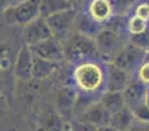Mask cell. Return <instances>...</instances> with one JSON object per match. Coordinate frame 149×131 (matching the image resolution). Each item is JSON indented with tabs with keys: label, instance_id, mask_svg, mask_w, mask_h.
<instances>
[{
	"label": "cell",
	"instance_id": "1",
	"mask_svg": "<svg viewBox=\"0 0 149 131\" xmlns=\"http://www.w3.org/2000/svg\"><path fill=\"white\" fill-rule=\"evenodd\" d=\"M62 43L64 49V57L70 62L81 64L85 62H92V59L98 57L94 38L79 33L77 30L67 37Z\"/></svg>",
	"mask_w": 149,
	"mask_h": 131
},
{
	"label": "cell",
	"instance_id": "2",
	"mask_svg": "<svg viewBox=\"0 0 149 131\" xmlns=\"http://www.w3.org/2000/svg\"><path fill=\"white\" fill-rule=\"evenodd\" d=\"M41 0H24L13 4L4 12V18L9 25L25 26L41 16Z\"/></svg>",
	"mask_w": 149,
	"mask_h": 131
},
{
	"label": "cell",
	"instance_id": "3",
	"mask_svg": "<svg viewBox=\"0 0 149 131\" xmlns=\"http://www.w3.org/2000/svg\"><path fill=\"white\" fill-rule=\"evenodd\" d=\"M73 80L77 87L85 92L97 90L102 85L105 76L101 67L93 62H85L77 64L73 71Z\"/></svg>",
	"mask_w": 149,
	"mask_h": 131
},
{
	"label": "cell",
	"instance_id": "4",
	"mask_svg": "<svg viewBox=\"0 0 149 131\" xmlns=\"http://www.w3.org/2000/svg\"><path fill=\"white\" fill-rule=\"evenodd\" d=\"M145 51L147 50L136 46L132 42H126L124 46L120 49V51L114 58L113 64H115L120 69H123V71H126L130 76L136 75L139 68L141 67L143 62H144Z\"/></svg>",
	"mask_w": 149,
	"mask_h": 131
},
{
	"label": "cell",
	"instance_id": "5",
	"mask_svg": "<svg viewBox=\"0 0 149 131\" xmlns=\"http://www.w3.org/2000/svg\"><path fill=\"white\" fill-rule=\"evenodd\" d=\"M94 41L95 46H97L98 57L102 58L106 63H113L114 58L116 57V54L120 51V49L126 43V42H123V38L119 34L105 28V26L95 36Z\"/></svg>",
	"mask_w": 149,
	"mask_h": 131
},
{
	"label": "cell",
	"instance_id": "6",
	"mask_svg": "<svg viewBox=\"0 0 149 131\" xmlns=\"http://www.w3.org/2000/svg\"><path fill=\"white\" fill-rule=\"evenodd\" d=\"M77 15L79 13H77L76 8H72V9L62 11V12L54 13V15L46 17L52 37L59 39L60 42H63L67 37H70L76 26Z\"/></svg>",
	"mask_w": 149,
	"mask_h": 131
},
{
	"label": "cell",
	"instance_id": "7",
	"mask_svg": "<svg viewBox=\"0 0 149 131\" xmlns=\"http://www.w3.org/2000/svg\"><path fill=\"white\" fill-rule=\"evenodd\" d=\"M22 37H24V45L28 47H31L51 38L52 33L50 30V26L47 24L46 18L39 16L36 20H33L28 25L24 26Z\"/></svg>",
	"mask_w": 149,
	"mask_h": 131
},
{
	"label": "cell",
	"instance_id": "8",
	"mask_svg": "<svg viewBox=\"0 0 149 131\" xmlns=\"http://www.w3.org/2000/svg\"><path fill=\"white\" fill-rule=\"evenodd\" d=\"M33 53V55L38 58H42L45 60H50L54 63H59L63 59H65L64 57V49H63V43L56 39L55 37L46 39V41L41 42V43L36 45V46L29 47Z\"/></svg>",
	"mask_w": 149,
	"mask_h": 131
},
{
	"label": "cell",
	"instance_id": "9",
	"mask_svg": "<svg viewBox=\"0 0 149 131\" xmlns=\"http://www.w3.org/2000/svg\"><path fill=\"white\" fill-rule=\"evenodd\" d=\"M145 92H147V84L143 83L136 75L131 77L126 89L123 90L126 106L132 111H135L136 109L145 105Z\"/></svg>",
	"mask_w": 149,
	"mask_h": 131
},
{
	"label": "cell",
	"instance_id": "10",
	"mask_svg": "<svg viewBox=\"0 0 149 131\" xmlns=\"http://www.w3.org/2000/svg\"><path fill=\"white\" fill-rule=\"evenodd\" d=\"M110 119H111L110 113H109L105 106L98 101V102L93 104V105L88 106V108L85 109V111L81 116L80 121L85 122V123H89V125H92V126H95L98 129V127L109 126V125H110Z\"/></svg>",
	"mask_w": 149,
	"mask_h": 131
},
{
	"label": "cell",
	"instance_id": "11",
	"mask_svg": "<svg viewBox=\"0 0 149 131\" xmlns=\"http://www.w3.org/2000/svg\"><path fill=\"white\" fill-rule=\"evenodd\" d=\"M33 72V53L28 46L24 45L17 53L15 60V75L20 80H30Z\"/></svg>",
	"mask_w": 149,
	"mask_h": 131
},
{
	"label": "cell",
	"instance_id": "12",
	"mask_svg": "<svg viewBox=\"0 0 149 131\" xmlns=\"http://www.w3.org/2000/svg\"><path fill=\"white\" fill-rule=\"evenodd\" d=\"M130 79H131V76L126 71L120 69L113 63H109L107 74H106V90L123 93Z\"/></svg>",
	"mask_w": 149,
	"mask_h": 131
},
{
	"label": "cell",
	"instance_id": "13",
	"mask_svg": "<svg viewBox=\"0 0 149 131\" xmlns=\"http://www.w3.org/2000/svg\"><path fill=\"white\" fill-rule=\"evenodd\" d=\"M88 13L94 21L103 25V24H106V21L110 20L113 11H111V5L109 0H92L89 3Z\"/></svg>",
	"mask_w": 149,
	"mask_h": 131
},
{
	"label": "cell",
	"instance_id": "14",
	"mask_svg": "<svg viewBox=\"0 0 149 131\" xmlns=\"http://www.w3.org/2000/svg\"><path fill=\"white\" fill-rule=\"evenodd\" d=\"M74 28H76V30L79 33H82L88 37H92V38H95V36L103 29V25L93 20L89 16V13H86V15L79 13L76 18V26Z\"/></svg>",
	"mask_w": 149,
	"mask_h": 131
},
{
	"label": "cell",
	"instance_id": "15",
	"mask_svg": "<svg viewBox=\"0 0 149 131\" xmlns=\"http://www.w3.org/2000/svg\"><path fill=\"white\" fill-rule=\"evenodd\" d=\"M136 121L135 114L131 109L124 106L122 110L116 111L115 114L111 116L110 126L114 127L116 131H128V129L132 126V123Z\"/></svg>",
	"mask_w": 149,
	"mask_h": 131
},
{
	"label": "cell",
	"instance_id": "16",
	"mask_svg": "<svg viewBox=\"0 0 149 131\" xmlns=\"http://www.w3.org/2000/svg\"><path fill=\"white\" fill-rule=\"evenodd\" d=\"M74 8L73 0H41V16L42 17H49L54 13L62 12V11L72 9Z\"/></svg>",
	"mask_w": 149,
	"mask_h": 131
},
{
	"label": "cell",
	"instance_id": "17",
	"mask_svg": "<svg viewBox=\"0 0 149 131\" xmlns=\"http://www.w3.org/2000/svg\"><path fill=\"white\" fill-rule=\"evenodd\" d=\"M58 69V63L50 62V60H45L42 58H38L33 55V72L31 76L33 79L42 80L50 77L55 71Z\"/></svg>",
	"mask_w": 149,
	"mask_h": 131
},
{
	"label": "cell",
	"instance_id": "18",
	"mask_svg": "<svg viewBox=\"0 0 149 131\" xmlns=\"http://www.w3.org/2000/svg\"><path fill=\"white\" fill-rule=\"evenodd\" d=\"M100 102L105 106L106 110L110 113V116L115 114L116 111L122 110L126 106L123 93H120V92H109V90H105L103 95L101 96Z\"/></svg>",
	"mask_w": 149,
	"mask_h": 131
},
{
	"label": "cell",
	"instance_id": "19",
	"mask_svg": "<svg viewBox=\"0 0 149 131\" xmlns=\"http://www.w3.org/2000/svg\"><path fill=\"white\" fill-rule=\"evenodd\" d=\"M127 28H128V32L131 36H137V34H141L143 32L147 30L148 21L143 20V18L137 17V16H134V17H131L128 20Z\"/></svg>",
	"mask_w": 149,
	"mask_h": 131
},
{
	"label": "cell",
	"instance_id": "20",
	"mask_svg": "<svg viewBox=\"0 0 149 131\" xmlns=\"http://www.w3.org/2000/svg\"><path fill=\"white\" fill-rule=\"evenodd\" d=\"M74 101H76V92L72 88H64L59 96V105L64 106V109H68L73 105Z\"/></svg>",
	"mask_w": 149,
	"mask_h": 131
},
{
	"label": "cell",
	"instance_id": "21",
	"mask_svg": "<svg viewBox=\"0 0 149 131\" xmlns=\"http://www.w3.org/2000/svg\"><path fill=\"white\" fill-rule=\"evenodd\" d=\"M134 1L135 0H109V3L111 5L113 15L115 16H122Z\"/></svg>",
	"mask_w": 149,
	"mask_h": 131
},
{
	"label": "cell",
	"instance_id": "22",
	"mask_svg": "<svg viewBox=\"0 0 149 131\" xmlns=\"http://www.w3.org/2000/svg\"><path fill=\"white\" fill-rule=\"evenodd\" d=\"M135 16H137V17L143 18V20H145V21H148L149 20V4H148V3H141V4L137 5Z\"/></svg>",
	"mask_w": 149,
	"mask_h": 131
},
{
	"label": "cell",
	"instance_id": "23",
	"mask_svg": "<svg viewBox=\"0 0 149 131\" xmlns=\"http://www.w3.org/2000/svg\"><path fill=\"white\" fill-rule=\"evenodd\" d=\"M136 76L145 84H149V63H143L141 67L139 68Z\"/></svg>",
	"mask_w": 149,
	"mask_h": 131
},
{
	"label": "cell",
	"instance_id": "24",
	"mask_svg": "<svg viewBox=\"0 0 149 131\" xmlns=\"http://www.w3.org/2000/svg\"><path fill=\"white\" fill-rule=\"evenodd\" d=\"M74 127L76 131H97V127L95 126H92L89 123H85V122H81V121H77L72 125Z\"/></svg>",
	"mask_w": 149,
	"mask_h": 131
},
{
	"label": "cell",
	"instance_id": "25",
	"mask_svg": "<svg viewBox=\"0 0 149 131\" xmlns=\"http://www.w3.org/2000/svg\"><path fill=\"white\" fill-rule=\"evenodd\" d=\"M128 131H149V123H145L141 121H135L132 126L128 129Z\"/></svg>",
	"mask_w": 149,
	"mask_h": 131
},
{
	"label": "cell",
	"instance_id": "26",
	"mask_svg": "<svg viewBox=\"0 0 149 131\" xmlns=\"http://www.w3.org/2000/svg\"><path fill=\"white\" fill-rule=\"evenodd\" d=\"M10 7V0H0V15H4V12Z\"/></svg>",
	"mask_w": 149,
	"mask_h": 131
},
{
	"label": "cell",
	"instance_id": "27",
	"mask_svg": "<svg viewBox=\"0 0 149 131\" xmlns=\"http://www.w3.org/2000/svg\"><path fill=\"white\" fill-rule=\"evenodd\" d=\"M62 131H76V130H74V127L71 123H64V126H63Z\"/></svg>",
	"mask_w": 149,
	"mask_h": 131
},
{
	"label": "cell",
	"instance_id": "28",
	"mask_svg": "<svg viewBox=\"0 0 149 131\" xmlns=\"http://www.w3.org/2000/svg\"><path fill=\"white\" fill-rule=\"evenodd\" d=\"M97 131H116L114 127H111L110 125L109 126H103V127H98L97 129Z\"/></svg>",
	"mask_w": 149,
	"mask_h": 131
},
{
	"label": "cell",
	"instance_id": "29",
	"mask_svg": "<svg viewBox=\"0 0 149 131\" xmlns=\"http://www.w3.org/2000/svg\"><path fill=\"white\" fill-rule=\"evenodd\" d=\"M145 105L149 106V84H147V92H145Z\"/></svg>",
	"mask_w": 149,
	"mask_h": 131
},
{
	"label": "cell",
	"instance_id": "30",
	"mask_svg": "<svg viewBox=\"0 0 149 131\" xmlns=\"http://www.w3.org/2000/svg\"><path fill=\"white\" fill-rule=\"evenodd\" d=\"M21 1H24V0H10V5L17 4V3H21Z\"/></svg>",
	"mask_w": 149,
	"mask_h": 131
}]
</instances>
